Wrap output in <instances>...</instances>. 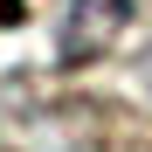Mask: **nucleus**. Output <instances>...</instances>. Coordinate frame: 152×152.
<instances>
[{"mask_svg":"<svg viewBox=\"0 0 152 152\" xmlns=\"http://www.w3.org/2000/svg\"><path fill=\"white\" fill-rule=\"evenodd\" d=\"M145 90H152V48H145Z\"/></svg>","mask_w":152,"mask_h":152,"instance_id":"7ed1b4c3","label":"nucleus"},{"mask_svg":"<svg viewBox=\"0 0 152 152\" xmlns=\"http://www.w3.org/2000/svg\"><path fill=\"white\" fill-rule=\"evenodd\" d=\"M21 14H28V0H0V28H14Z\"/></svg>","mask_w":152,"mask_h":152,"instance_id":"f03ea898","label":"nucleus"},{"mask_svg":"<svg viewBox=\"0 0 152 152\" xmlns=\"http://www.w3.org/2000/svg\"><path fill=\"white\" fill-rule=\"evenodd\" d=\"M138 0H56V62L62 69H83V62H104L118 35L132 28Z\"/></svg>","mask_w":152,"mask_h":152,"instance_id":"f257e3e1","label":"nucleus"}]
</instances>
